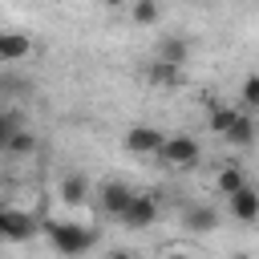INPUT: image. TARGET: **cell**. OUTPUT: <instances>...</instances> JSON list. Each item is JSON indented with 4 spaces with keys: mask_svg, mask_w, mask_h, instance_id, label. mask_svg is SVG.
<instances>
[{
    "mask_svg": "<svg viewBox=\"0 0 259 259\" xmlns=\"http://www.w3.org/2000/svg\"><path fill=\"white\" fill-rule=\"evenodd\" d=\"M45 235H49V243H53L65 259H77V255H85V251L97 243V235H93L89 227H81V223H45Z\"/></svg>",
    "mask_w": 259,
    "mask_h": 259,
    "instance_id": "cell-1",
    "label": "cell"
},
{
    "mask_svg": "<svg viewBox=\"0 0 259 259\" xmlns=\"http://www.w3.org/2000/svg\"><path fill=\"white\" fill-rule=\"evenodd\" d=\"M198 142L194 138H186V134H174V138H166V146L158 150V158L166 162V166H194L198 162Z\"/></svg>",
    "mask_w": 259,
    "mask_h": 259,
    "instance_id": "cell-2",
    "label": "cell"
},
{
    "mask_svg": "<svg viewBox=\"0 0 259 259\" xmlns=\"http://www.w3.org/2000/svg\"><path fill=\"white\" fill-rule=\"evenodd\" d=\"M154 219H158V202H154V194L138 190V194H134V202L125 206L121 223H125L130 231H146V227H154Z\"/></svg>",
    "mask_w": 259,
    "mask_h": 259,
    "instance_id": "cell-3",
    "label": "cell"
},
{
    "mask_svg": "<svg viewBox=\"0 0 259 259\" xmlns=\"http://www.w3.org/2000/svg\"><path fill=\"white\" fill-rule=\"evenodd\" d=\"M134 194H138V190H130L125 182H105V186L97 190V202H101V210H105V214L121 219V214H125V206L134 202Z\"/></svg>",
    "mask_w": 259,
    "mask_h": 259,
    "instance_id": "cell-4",
    "label": "cell"
},
{
    "mask_svg": "<svg viewBox=\"0 0 259 259\" xmlns=\"http://www.w3.org/2000/svg\"><path fill=\"white\" fill-rule=\"evenodd\" d=\"M162 146H166V138L154 125H130V134H125V150L130 154H158Z\"/></svg>",
    "mask_w": 259,
    "mask_h": 259,
    "instance_id": "cell-5",
    "label": "cell"
},
{
    "mask_svg": "<svg viewBox=\"0 0 259 259\" xmlns=\"http://www.w3.org/2000/svg\"><path fill=\"white\" fill-rule=\"evenodd\" d=\"M28 53H32V40H28V32H16V28H4V32H0V65L24 61Z\"/></svg>",
    "mask_w": 259,
    "mask_h": 259,
    "instance_id": "cell-6",
    "label": "cell"
},
{
    "mask_svg": "<svg viewBox=\"0 0 259 259\" xmlns=\"http://www.w3.org/2000/svg\"><path fill=\"white\" fill-rule=\"evenodd\" d=\"M227 206H231V214H235L239 223H259V190L243 186L239 194H231V198H227Z\"/></svg>",
    "mask_w": 259,
    "mask_h": 259,
    "instance_id": "cell-7",
    "label": "cell"
},
{
    "mask_svg": "<svg viewBox=\"0 0 259 259\" xmlns=\"http://www.w3.org/2000/svg\"><path fill=\"white\" fill-rule=\"evenodd\" d=\"M32 231H36V219H32V214H24V210H12V206H8V219H4V239L24 243V239H32Z\"/></svg>",
    "mask_w": 259,
    "mask_h": 259,
    "instance_id": "cell-8",
    "label": "cell"
},
{
    "mask_svg": "<svg viewBox=\"0 0 259 259\" xmlns=\"http://www.w3.org/2000/svg\"><path fill=\"white\" fill-rule=\"evenodd\" d=\"M186 227L190 231H198V235H206V231H214L219 227V210L214 206H206V202H194V206H186Z\"/></svg>",
    "mask_w": 259,
    "mask_h": 259,
    "instance_id": "cell-9",
    "label": "cell"
},
{
    "mask_svg": "<svg viewBox=\"0 0 259 259\" xmlns=\"http://www.w3.org/2000/svg\"><path fill=\"white\" fill-rule=\"evenodd\" d=\"M186 53H190V49H186L182 36H162V40H158V61L170 65V69H182V65H186Z\"/></svg>",
    "mask_w": 259,
    "mask_h": 259,
    "instance_id": "cell-10",
    "label": "cell"
},
{
    "mask_svg": "<svg viewBox=\"0 0 259 259\" xmlns=\"http://www.w3.org/2000/svg\"><path fill=\"white\" fill-rule=\"evenodd\" d=\"M85 194H89V178L85 174H65L61 178V198L65 202H85Z\"/></svg>",
    "mask_w": 259,
    "mask_h": 259,
    "instance_id": "cell-11",
    "label": "cell"
},
{
    "mask_svg": "<svg viewBox=\"0 0 259 259\" xmlns=\"http://www.w3.org/2000/svg\"><path fill=\"white\" fill-rule=\"evenodd\" d=\"M243 113L239 109H227V105H219V109H210V130L219 134V138H227L231 130H235V121H239Z\"/></svg>",
    "mask_w": 259,
    "mask_h": 259,
    "instance_id": "cell-12",
    "label": "cell"
},
{
    "mask_svg": "<svg viewBox=\"0 0 259 259\" xmlns=\"http://www.w3.org/2000/svg\"><path fill=\"white\" fill-rule=\"evenodd\" d=\"M243 186H247V178H243V170H239V166H223V170H219V190H223L227 198H231V194H239Z\"/></svg>",
    "mask_w": 259,
    "mask_h": 259,
    "instance_id": "cell-13",
    "label": "cell"
},
{
    "mask_svg": "<svg viewBox=\"0 0 259 259\" xmlns=\"http://www.w3.org/2000/svg\"><path fill=\"white\" fill-rule=\"evenodd\" d=\"M227 142H235V146H251V142H255V121L243 113V117L235 121V130L227 134Z\"/></svg>",
    "mask_w": 259,
    "mask_h": 259,
    "instance_id": "cell-14",
    "label": "cell"
},
{
    "mask_svg": "<svg viewBox=\"0 0 259 259\" xmlns=\"http://www.w3.org/2000/svg\"><path fill=\"white\" fill-rule=\"evenodd\" d=\"M8 154H32L36 150V138H32V130H16L12 138H8V146H4Z\"/></svg>",
    "mask_w": 259,
    "mask_h": 259,
    "instance_id": "cell-15",
    "label": "cell"
},
{
    "mask_svg": "<svg viewBox=\"0 0 259 259\" xmlns=\"http://www.w3.org/2000/svg\"><path fill=\"white\" fill-rule=\"evenodd\" d=\"M130 16H134L138 24H154V20L162 16V8H158V4H150V0H142V4H134V12H130Z\"/></svg>",
    "mask_w": 259,
    "mask_h": 259,
    "instance_id": "cell-16",
    "label": "cell"
},
{
    "mask_svg": "<svg viewBox=\"0 0 259 259\" xmlns=\"http://www.w3.org/2000/svg\"><path fill=\"white\" fill-rule=\"evenodd\" d=\"M150 81H154V85H174V81H178V69L154 61V65H150Z\"/></svg>",
    "mask_w": 259,
    "mask_h": 259,
    "instance_id": "cell-17",
    "label": "cell"
},
{
    "mask_svg": "<svg viewBox=\"0 0 259 259\" xmlns=\"http://www.w3.org/2000/svg\"><path fill=\"white\" fill-rule=\"evenodd\" d=\"M243 105H259V77L243 81Z\"/></svg>",
    "mask_w": 259,
    "mask_h": 259,
    "instance_id": "cell-18",
    "label": "cell"
},
{
    "mask_svg": "<svg viewBox=\"0 0 259 259\" xmlns=\"http://www.w3.org/2000/svg\"><path fill=\"white\" fill-rule=\"evenodd\" d=\"M16 130H20V125H16V117H8V113H4V117H0V150L8 146V138H12Z\"/></svg>",
    "mask_w": 259,
    "mask_h": 259,
    "instance_id": "cell-19",
    "label": "cell"
},
{
    "mask_svg": "<svg viewBox=\"0 0 259 259\" xmlns=\"http://www.w3.org/2000/svg\"><path fill=\"white\" fill-rule=\"evenodd\" d=\"M105 259H134V255H130V251H109Z\"/></svg>",
    "mask_w": 259,
    "mask_h": 259,
    "instance_id": "cell-20",
    "label": "cell"
},
{
    "mask_svg": "<svg viewBox=\"0 0 259 259\" xmlns=\"http://www.w3.org/2000/svg\"><path fill=\"white\" fill-rule=\"evenodd\" d=\"M166 259H194V255H186V251H170Z\"/></svg>",
    "mask_w": 259,
    "mask_h": 259,
    "instance_id": "cell-21",
    "label": "cell"
},
{
    "mask_svg": "<svg viewBox=\"0 0 259 259\" xmlns=\"http://www.w3.org/2000/svg\"><path fill=\"white\" fill-rule=\"evenodd\" d=\"M4 219H8V206H0V239H4Z\"/></svg>",
    "mask_w": 259,
    "mask_h": 259,
    "instance_id": "cell-22",
    "label": "cell"
},
{
    "mask_svg": "<svg viewBox=\"0 0 259 259\" xmlns=\"http://www.w3.org/2000/svg\"><path fill=\"white\" fill-rule=\"evenodd\" d=\"M235 259H251V255H235Z\"/></svg>",
    "mask_w": 259,
    "mask_h": 259,
    "instance_id": "cell-23",
    "label": "cell"
}]
</instances>
